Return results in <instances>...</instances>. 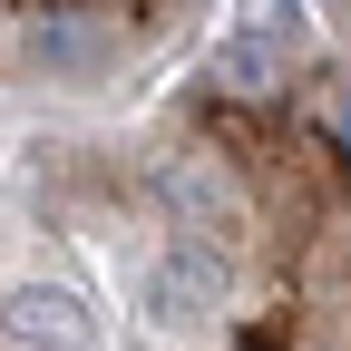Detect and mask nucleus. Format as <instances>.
<instances>
[{
    "label": "nucleus",
    "mask_w": 351,
    "mask_h": 351,
    "mask_svg": "<svg viewBox=\"0 0 351 351\" xmlns=\"http://www.w3.org/2000/svg\"><path fill=\"white\" fill-rule=\"evenodd\" d=\"M205 69L225 78V88H263V78H283V49H274L263 29H234V39H225V49H215Z\"/></svg>",
    "instance_id": "nucleus-2"
},
{
    "label": "nucleus",
    "mask_w": 351,
    "mask_h": 351,
    "mask_svg": "<svg viewBox=\"0 0 351 351\" xmlns=\"http://www.w3.org/2000/svg\"><path fill=\"white\" fill-rule=\"evenodd\" d=\"M29 49H39V69H98V59H108V39H98V29H78V20H39V29H29Z\"/></svg>",
    "instance_id": "nucleus-3"
},
{
    "label": "nucleus",
    "mask_w": 351,
    "mask_h": 351,
    "mask_svg": "<svg viewBox=\"0 0 351 351\" xmlns=\"http://www.w3.org/2000/svg\"><path fill=\"white\" fill-rule=\"evenodd\" d=\"M0 341L10 351H98V322L78 313V293L20 283V293H0Z\"/></svg>",
    "instance_id": "nucleus-1"
},
{
    "label": "nucleus",
    "mask_w": 351,
    "mask_h": 351,
    "mask_svg": "<svg viewBox=\"0 0 351 351\" xmlns=\"http://www.w3.org/2000/svg\"><path fill=\"white\" fill-rule=\"evenodd\" d=\"M332 147L351 156V88H332Z\"/></svg>",
    "instance_id": "nucleus-4"
}]
</instances>
